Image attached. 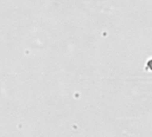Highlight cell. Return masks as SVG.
<instances>
[{"label":"cell","mask_w":152,"mask_h":137,"mask_svg":"<svg viewBox=\"0 0 152 137\" xmlns=\"http://www.w3.org/2000/svg\"><path fill=\"white\" fill-rule=\"evenodd\" d=\"M148 67L152 71V59H151L150 61H148Z\"/></svg>","instance_id":"6da1fadb"}]
</instances>
